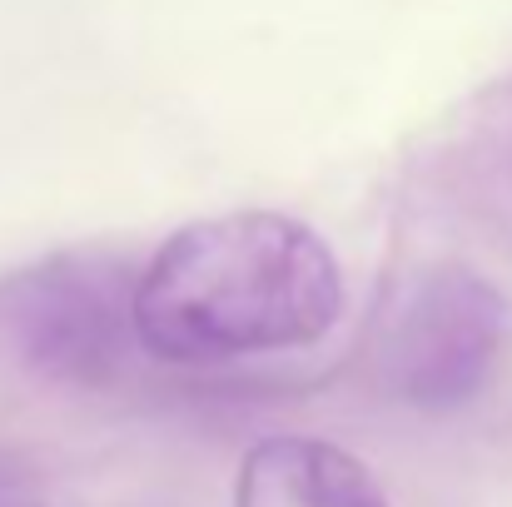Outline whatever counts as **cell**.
<instances>
[{"label": "cell", "mask_w": 512, "mask_h": 507, "mask_svg": "<svg viewBox=\"0 0 512 507\" xmlns=\"http://www.w3.org/2000/svg\"><path fill=\"white\" fill-rule=\"evenodd\" d=\"M343 279L329 244L269 209L194 219L135 284V338L170 363L304 348L334 329Z\"/></svg>", "instance_id": "1"}, {"label": "cell", "mask_w": 512, "mask_h": 507, "mask_svg": "<svg viewBox=\"0 0 512 507\" xmlns=\"http://www.w3.org/2000/svg\"><path fill=\"white\" fill-rule=\"evenodd\" d=\"M508 334L503 294L473 269L423 274L383 343L388 388L428 413L463 408L483 393Z\"/></svg>", "instance_id": "2"}, {"label": "cell", "mask_w": 512, "mask_h": 507, "mask_svg": "<svg viewBox=\"0 0 512 507\" xmlns=\"http://www.w3.org/2000/svg\"><path fill=\"white\" fill-rule=\"evenodd\" d=\"M5 329L20 358L60 383H110L135 338V289L90 259H55L5 289Z\"/></svg>", "instance_id": "3"}, {"label": "cell", "mask_w": 512, "mask_h": 507, "mask_svg": "<svg viewBox=\"0 0 512 507\" xmlns=\"http://www.w3.org/2000/svg\"><path fill=\"white\" fill-rule=\"evenodd\" d=\"M234 507H388L373 473L319 438H264L249 448Z\"/></svg>", "instance_id": "4"}, {"label": "cell", "mask_w": 512, "mask_h": 507, "mask_svg": "<svg viewBox=\"0 0 512 507\" xmlns=\"http://www.w3.org/2000/svg\"><path fill=\"white\" fill-rule=\"evenodd\" d=\"M0 507H40L35 498H25L20 488H10V483H0Z\"/></svg>", "instance_id": "5"}]
</instances>
